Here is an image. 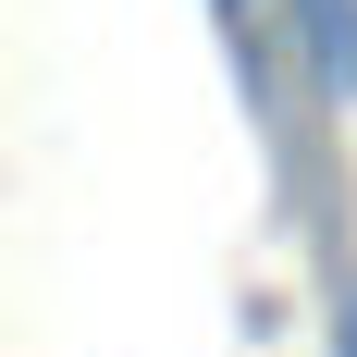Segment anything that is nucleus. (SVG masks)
I'll use <instances>...</instances> for the list:
<instances>
[{
  "label": "nucleus",
  "mask_w": 357,
  "mask_h": 357,
  "mask_svg": "<svg viewBox=\"0 0 357 357\" xmlns=\"http://www.w3.org/2000/svg\"><path fill=\"white\" fill-rule=\"evenodd\" d=\"M296 37H308V74L345 99L357 86V0H296Z\"/></svg>",
  "instance_id": "nucleus-1"
},
{
  "label": "nucleus",
  "mask_w": 357,
  "mask_h": 357,
  "mask_svg": "<svg viewBox=\"0 0 357 357\" xmlns=\"http://www.w3.org/2000/svg\"><path fill=\"white\" fill-rule=\"evenodd\" d=\"M345 357H357V308H345Z\"/></svg>",
  "instance_id": "nucleus-2"
}]
</instances>
